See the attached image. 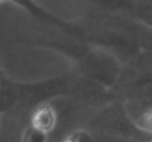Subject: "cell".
<instances>
[{
    "instance_id": "3957f363",
    "label": "cell",
    "mask_w": 152,
    "mask_h": 142,
    "mask_svg": "<svg viewBox=\"0 0 152 142\" xmlns=\"http://www.w3.org/2000/svg\"><path fill=\"white\" fill-rule=\"evenodd\" d=\"M0 1H3V0H0Z\"/></svg>"
},
{
    "instance_id": "7a4b0ae2",
    "label": "cell",
    "mask_w": 152,
    "mask_h": 142,
    "mask_svg": "<svg viewBox=\"0 0 152 142\" xmlns=\"http://www.w3.org/2000/svg\"><path fill=\"white\" fill-rule=\"evenodd\" d=\"M65 142H78L77 139H74V138H69V139H66Z\"/></svg>"
},
{
    "instance_id": "6da1fadb",
    "label": "cell",
    "mask_w": 152,
    "mask_h": 142,
    "mask_svg": "<svg viewBox=\"0 0 152 142\" xmlns=\"http://www.w3.org/2000/svg\"><path fill=\"white\" fill-rule=\"evenodd\" d=\"M55 123H56V114L55 110L50 107H42L40 110H37V113L33 117L34 129L42 133H49L55 127Z\"/></svg>"
}]
</instances>
